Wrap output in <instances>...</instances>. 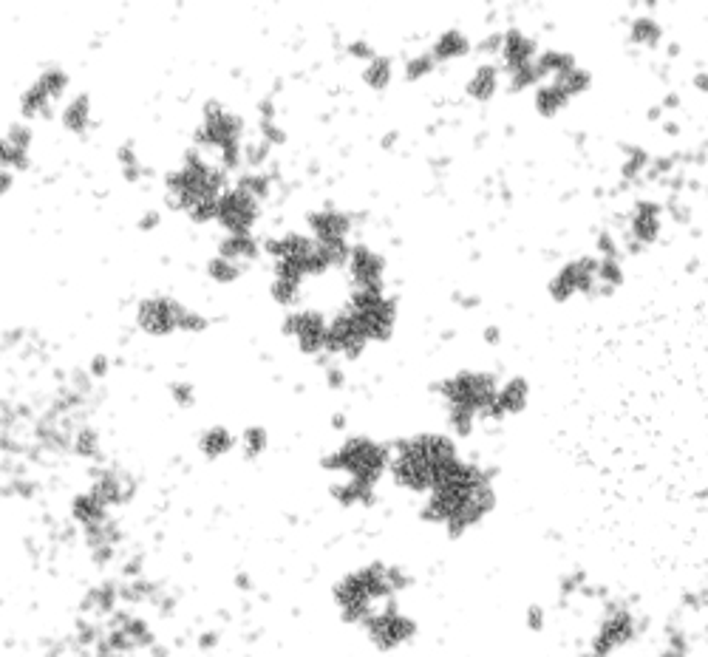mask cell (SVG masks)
Listing matches in <instances>:
<instances>
[{"label": "cell", "mask_w": 708, "mask_h": 657, "mask_svg": "<svg viewBox=\"0 0 708 657\" xmlns=\"http://www.w3.org/2000/svg\"><path fill=\"white\" fill-rule=\"evenodd\" d=\"M629 34H632V40L641 43V46H658L663 29L658 26V20H652V17H638V20L632 23Z\"/></svg>", "instance_id": "31"}, {"label": "cell", "mask_w": 708, "mask_h": 657, "mask_svg": "<svg viewBox=\"0 0 708 657\" xmlns=\"http://www.w3.org/2000/svg\"><path fill=\"white\" fill-rule=\"evenodd\" d=\"M366 343H369V340L357 329V323H354L349 312H340L338 318L329 323V340H326V349H329V352L357 357V354L363 352Z\"/></svg>", "instance_id": "20"}, {"label": "cell", "mask_w": 708, "mask_h": 657, "mask_svg": "<svg viewBox=\"0 0 708 657\" xmlns=\"http://www.w3.org/2000/svg\"><path fill=\"white\" fill-rule=\"evenodd\" d=\"M496 507V490L490 476L479 465L459 462L437 488L431 490L422 516L428 522L442 524L451 536H465L476 524H482Z\"/></svg>", "instance_id": "1"}, {"label": "cell", "mask_w": 708, "mask_h": 657, "mask_svg": "<svg viewBox=\"0 0 708 657\" xmlns=\"http://www.w3.org/2000/svg\"><path fill=\"white\" fill-rule=\"evenodd\" d=\"M233 445H236V437H233L227 428H210V431H204L202 434V451L204 456H210V459H219V456L230 454Z\"/></svg>", "instance_id": "28"}, {"label": "cell", "mask_w": 708, "mask_h": 657, "mask_svg": "<svg viewBox=\"0 0 708 657\" xmlns=\"http://www.w3.org/2000/svg\"><path fill=\"white\" fill-rule=\"evenodd\" d=\"M207 272H210V278L216 281V284H233L238 278V264H233V261H227V258H213L210 264H207Z\"/></svg>", "instance_id": "32"}, {"label": "cell", "mask_w": 708, "mask_h": 657, "mask_svg": "<svg viewBox=\"0 0 708 657\" xmlns=\"http://www.w3.org/2000/svg\"><path fill=\"white\" fill-rule=\"evenodd\" d=\"M471 51V43H468V37L462 32H456V29H451V32H442L434 40V49H431V57L437 60V63H445V60H456V57H465Z\"/></svg>", "instance_id": "25"}, {"label": "cell", "mask_w": 708, "mask_h": 657, "mask_svg": "<svg viewBox=\"0 0 708 657\" xmlns=\"http://www.w3.org/2000/svg\"><path fill=\"white\" fill-rule=\"evenodd\" d=\"M219 250L221 258H227L233 264H241V261H250V258L258 255V244H255V238L250 233L247 236H227L221 241Z\"/></svg>", "instance_id": "26"}, {"label": "cell", "mask_w": 708, "mask_h": 657, "mask_svg": "<svg viewBox=\"0 0 708 657\" xmlns=\"http://www.w3.org/2000/svg\"><path fill=\"white\" fill-rule=\"evenodd\" d=\"M221 199V173L202 156H187L185 165L168 176V202L176 210L190 213L193 221L216 219Z\"/></svg>", "instance_id": "4"}, {"label": "cell", "mask_w": 708, "mask_h": 657, "mask_svg": "<svg viewBox=\"0 0 708 657\" xmlns=\"http://www.w3.org/2000/svg\"><path fill=\"white\" fill-rule=\"evenodd\" d=\"M196 139L204 148H216L221 153L224 168H238L241 162V117L238 114L227 111L219 102L204 105V119Z\"/></svg>", "instance_id": "7"}, {"label": "cell", "mask_w": 708, "mask_h": 657, "mask_svg": "<svg viewBox=\"0 0 708 657\" xmlns=\"http://www.w3.org/2000/svg\"><path fill=\"white\" fill-rule=\"evenodd\" d=\"M663 227V210L655 202H638L632 210V221H629V233L635 238V244H655Z\"/></svg>", "instance_id": "22"}, {"label": "cell", "mask_w": 708, "mask_h": 657, "mask_svg": "<svg viewBox=\"0 0 708 657\" xmlns=\"http://www.w3.org/2000/svg\"><path fill=\"white\" fill-rule=\"evenodd\" d=\"M309 227L318 244H338V241H346L352 221L340 210H315L309 213Z\"/></svg>", "instance_id": "23"}, {"label": "cell", "mask_w": 708, "mask_h": 657, "mask_svg": "<svg viewBox=\"0 0 708 657\" xmlns=\"http://www.w3.org/2000/svg\"><path fill=\"white\" fill-rule=\"evenodd\" d=\"M216 219L230 230V236H247L250 227L258 221V202L244 190H227L221 193Z\"/></svg>", "instance_id": "15"}, {"label": "cell", "mask_w": 708, "mask_h": 657, "mask_svg": "<svg viewBox=\"0 0 708 657\" xmlns=\"http://www.w3.org/2000/svg\"><path fill=\"white\" fill-rule=\"evenodd\" d=\"M530 403V383L524 377H510L505 386H499L493 405H490L488 417L490 420H505V417H516L522 414Z\"/></svg>", "instance_id": "19"}, {"label": "cell", "mask_w": 708, "mask_h": 657, "mask_svg": "<svg viewBox=\"0 0 708 657\" xmlns=\"http://www.w3.org/2000/svg\"><path fill=\"white\" fill-rule=\"evenodd\" d=\"M349 51H352L357 60H374V57H377V54H374V49H371L366 40H357V43H352V46H349Z\"/></svg>", "instance_id": "36"}, {"label": "cell", "mask_w": 708, "mask_h": 657, "mask_svg": "<svg viewBox=\"0 0 708 657\" xmlns=\"http://www.w3.org/2000/svg\"><path fill=\"white\" fill-rule=\"evenodd\" d=\"M363 626H366L369 641L374 643L380 652H394V649L405 646V643L417 635V624L394 607L380 609V612L371 615Z\"/></svg>", "instance_id": "12"}, {"label": "cell", "mask_w": 708, "mask_h": 657, "mask_svg": "<svg viewBox=\"0 0 708 657\" xmlns=\"http://www.w3.org/2000/svg\"><path fill=\"white\" fill-rule=\"evenodd\" d=\"M284 329L298 340L301 352L306 354L321 352L326 340H329V323L323 321L321 312H312V309H301V312L289 315Z\"/></svg>", "instance_id": "17"}, {"label": "cell", "mask_w": 708, "mask_h": 657, "mask_svg": "<svg viewBox=\"0 0 708 657\" xmlns=\"http://www.w3.org/2000/svg\"><path fill=\"white\" fill-rule=\"evenodd\" d=\"M536 68H539L541 80H544L547 74L556 80V77H561V74L573 71L575 57L573 54H567V51H544V54H539V60H536Z\"/></svg>", "instance_id": "27"}, {"label": "cell", "mask_w": 708, "mask_h": 657, "mask_svg": "<svg viewBox=\"0 0 708 657\" xmlns=\"http://www.w3.org/2000/svg\"><path fill=\"white\" fill-rule=\"evenodd\" d=\"M29 145H32V131L26 125H12L6 136H0V168L3 170H23L29 165Z\"/></svg>", "instance_id": "21"}, {"label": "cell", "mask_w": 708, "mask_h": 657, "mask_svg": "<svg viewBox=\"0 0 708 657\" xmlns=\"http://www.w3.org/2000/svg\"><path fill=\"white\" fill-rule=\"evenodd\" d=\"M88 122H91V102H88L85 94H80L77 100H71L66 105V111H63V125H66L68 131L80 134V131L88 128Z\"/></svg>", "instance_id": "29"}, {"label": "cell", "mask_w": 708, "mask_h": 657, "mask_svg": "<svg viewBox=\"0 0 708 657\" xmlns=\"http://www.w3.org/2000/svg\"><path fill=\"white\" fill-rule=\"evenodd\" d=\"M391 74H394L391 60L377 54L374 60H369V66L363 68V83L371 85V88H386L391 83Z\"/></svg>", "instance_id": "30"}, {"label": "cell", "mask_w": 708, "mask_h": 657, "mask_svg": "<svg viewBox=\"0 0 708 657\" xmlns=\"http://www.w3.org/2000/svg\"><path fill=\"white\" fill-rule=\"evenodd\" d=\"M349 315L357 323V329L363 332L366 340L374 343H386L388 337L394 335V323H397V306L394 301H388L383 292H366L357 289L349 301Z\"/></svg>", "instance_id": "8"}, {"label": "cell", "mask_w": 708, "mask_h": 657, "mask_svg": "<svg viewBox=\"0 0 708 657\" xmlns=\"http://www.w3.org/2000/svg\"><path fill=\"white\" fill-rule=\"evenodd\" d=\"M408 584H411V578L403 570L388 567L383 561H374V564H366V567L354 570L340 581L335 587V601H338L343 621L366 624L371 615H377L374 607L380 601L394 598Z\"/></svg>", "instance_id": "3"}, {"label": "cell", "mask_w": 708, "mask_h": 657, "mask_svg": "<svg viewBox=\"0 0 708 657\" xmlns=\"http://www.w3.org/2000/svg\"><path fill=\"white\" fill-rule=\"evenodd\" d=\"M388 465H391V454H388V448H383L380 442H374V439H366V437L346 439L343 445H338L332 454L323 459V468L346 473L349 482L363 485V488H371V490H374V485H377V479L386 473Z\"/></svg>", "instance_id": "6"}, {"label": "cell", "mask_w": 708, "mask_h": 657, "mask_svg": "<svg viewBox=\"0 0 708 657\" xmlns=\"http://www.w3.org/2000/svg\"><path fill=\"white\" fill-rule=\"evenodd\" d=\"M465 91H468V97L476 102H488L496 97V91H499V68L490 66V63H482V66L476 68L471 74V80H468V85H465Z\"/></svg>", "instance_id": "24"}, {"label": "cell", "mask_w": 708, "mask_h": 657, "mask_svg": "<svg viewBox=\"0 0 708 657\" xmlns=\"http://www.w3.org/2000/svg\"><path fill=\"white\" fill-rule=\"evenodd\" d=\"M439 394L448 405V422L459 437H468L479 414L488 417L499 383L490 371H456L439 383Z\"/></svg>", "instance_id": "5"}, {"label": "cell", "mask_w": 708, "mask_h": 657, "mask_svg": "<svg viewBox=\"0 0 708 657\" xmlns=\"http://www.w3.org/2000/svg\"><path fill=\"white\" fill-rule=\"evenodd\" d=\"M119 162H122V168H125V176L128 179H136L139 176V159H136V151L131 148V145H125V148H119Z\"/></svg>", "instance_id": "35"}, {"label": "cell", "mask_w": 708, "mask_h": 657, "mask_svg": "<svg viewBox=\"0 0 708 657\" xmlns=\"http://www.w3.org/2000/svg\"><path fill=\"white\" fill-rule=\"evenodd\" d=\"M592 88V74L584 68L575 66L573 71L561 74L556 80H550L547 85H541L536 94V111L541 117H556L561 108H567V102L587 94Z\"/></svg>", "instance_id": "11"}, {"label": "cell", "mask_w": 708, "mask_h": 657, "mask_svg": "<svg viewBox=\"0 0 708 657\" xmlns=\"http://www.w3.org/2000/svg\"><path fill=\"white\" fill-rule=\"evenodd\" d=\"M434 66H437V60H434L431 54H420V57L408 60V66H405V77H408V80H422L425 74L434 71Z\"/></svg>", "instance_id": "33"}, {"label": "cell", "mask_w": 708, "mask_h": 657, "mask_svg": "<svg viewBox=\"0 0 708 657\" xmlns=\"http://www.w3.org/2000/svg\"><path fill=\"white\" fill-rule=\"evenodd\" d=\"M643 162H646V156L638 151H632V159L624 165V176H635V173L643 168Z\"/></svg>", "instance_id": "37"}, {"label": "cell", "mask_w": 708, "mask_h": 657, "mask_svg": "<svg viewBox=\"0 0 708 657\" xmlns=\"http://www.w3.org/2000/svg\"><path fill=\"white\" fill-rule=\"evenodd\" d=\"M454 439L442 434H417L397 442L391 456V476L403 490L431 493L459 465Z\"/></svg>", "instance_id": "2"}, {"label": "cell", "mask_w": 708, "mask_h": 657, "mask_svg": "<svg viewBox=\"0 0 708 657\" xmlns=\"http://www.w3.org/2000/svg\"><path fill=\"white\" fill-rule=\"evenodd\" d=\"M264 445H267V434H264V428H247V434H244V454L247 456L261 454Z\"/></svg>", "instance_id": "34"}, {"label": "cell", "mask_w": 708, "mask_h": 657, "mask_svg": "<svg viewBox=\"0 0 708 657\" xmlns=\"http://www.w3.org/2000/svg\"><path fill=\"white\" fill-rule=\"evenodd\" d=\"M12 187V176H9V170H0V193H6Z\"/></svg>", "instance_id": "38"}, {"label": "cell", "mask_w": 708, "mask_h": 657, "mask_svg": "<svg viewBox=\"0 0 708 657\" xmlns=\"http://www.w3.org/2000/svg\"><path fill=\"white\" fill-rule=\"evenodd\" d=\"M635 638V618L626 609H612L607 618L601 621L595 638H592V655L607 657L615 649H621Z\"/></svg>", "instance_id": "16"}, {"label": "cell", "mask_w": 708, "mask_h": 657, "mask_svg": "<svg viewBox=\"0 0 708 657\" xmlns=\"http://www.w3.org/2000/svg\"><path fill=\"white\" fill-rule=\"evenodd\" d=\"M68 85V77L66 71H60V68H46L37 80H34V85L23 94V102H20V111L26 114V117H49V108L51 102L60 100L63 97V91H66Z\"/></svg>", "instance_id": "13"}, {"label": "cell", "mask_w": 708, "mask_h": 657, "mask_svg": "<svg viewBox=\"0 0 708 657\" xmlns=\"http://www.w3.org/2000/svg\"><path fill=\"white\" fill-rule=\"evenodd\" d=\"M502 66H505L507 77H510V88L513 91H522L527 85L539 83V68H536V60H539V46L533 37H527L519 29H510V32L502 34Z\"/></svg>", "instance_id": "9"}, {"label": "cell", "mask_w": 708, "mask_h": 657, "mask_svg": "<svg viewBox=\"0 0 708 657\" xmlns=\"http://www.w3.org/2000/svg\"><path fill=\"white\" fill-rule=\"evenodd\" d=\"M595 289H598V258L590 255L567 261L547 284V292L556 304H567L575 295H592Z\"/></svg>", "instance_id": "10"}, {"label": "cell", "mask_w": 708, "mask_h": 657, "mask_svg": "<svg viewBox=\"0 0 708 657\" xmlns=\"http://www.w3.org/2000/svg\"><path fill=\"white\" fill-rule=\"evenodd\" d=\"M182 315H185V306L170 301V298L156 295V298H145V301L139 304V309H136V323H139V329L148 332V335H170V332L179 329Z\"/></svg>", "instance_id": "14"}, {"label": "cell", "mask_w": 708, "mask_h": 657, "mask_svg": "<svg viewBox=\"0 0 708 657\" xmlns=\"http://www.w3.org/2000/svg\"><path fill=\"white\" fill-rule=\"evenodd\" d=\"M349 272H352L357 289L366 292H383V278H386V261L383 255H377L369 250L366 244L354 247L349 255Z\"/></svg>", "instance_id": "18"}]
</instances>
